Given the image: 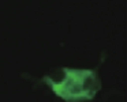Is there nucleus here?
Returning <instances> with one entry per match:
<instances>
[{
	"mask_svg": "<svg viewBox=\"0 0 127 102\" xmlns=\"http://www.w3.org/2000/svg\"><path fill=\"white\" fill-rule=\"evenodd\" d=\"M62 80H51L45 78L56 94L67 101L92 98L100 88V82L93 71L82 69H63Z\"/></svg>",
	"mask_w": 127,
	"mask_h": 102,
	"instance_id": "nucleus-1",
	"label": "nucleus"
}]
</instances>
